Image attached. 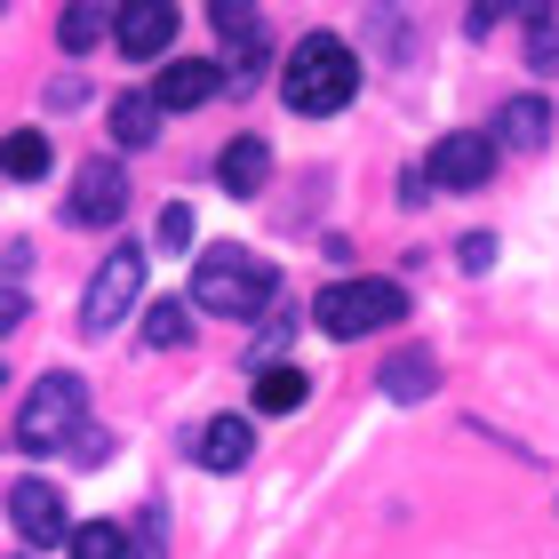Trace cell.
I'll use <instances>...</instances> for the list:
<instances>
[{
    "instance_id": "1",
    "label": "cell",
    "mask_w": 559,
    "mask_h": 559,
    "mask_svg": "<svg viewBox=\"0 0 559 559\" xmlns=\"http://www.w3.org/2000/svg\"><path fill=\"white\" fill-rule=\"evenodd\" d=\"M280 96H288L304 120L344 112L352 96H360V57H352L336 33H304V40L288 48V64H280Z\"/></svg>"
},
{
    "instance_id": "2",
    "label": "cell",
    "mask_w": 559,
    "mask_h": 559,
    "mask_svg": "<svg viewBox=\"0 0 559 559\" xmlns=\"http://www.w3.org/2000/svg\"><path fill=\"white\" fill-rule=\"evenodd\" d=\"M272 296H280L272 264L248 257V248H233V240H216L209 257H192V304H200V312H216V320H257Z\"/></svg>"
},
{
    "instance_id": "3",
    "label": "cell",
    "mask_w": 559,
    "mask_h": 559,
    "mask_svg": "<svg viewBox=\"0 0 559 559\" xmlns=\"http://www.w3.org/2000/svg\"><path fill=\"white\" fill-rule=\"evenodd\" d=\"M400 312H408V288H392V280H336V288H320V304H312V320L336 344L376 336V328H392Z\"/></svg>"
},
{
    "instance_id": "4",
    "label": "cell",
    "mask_w": 559,
    "mask_h": 559,
    "mask_svg": "<svg viewBox=\"0 0 559 559\" xmlns=\"http://www.w3.org/2000/svg\"><path fill=\"white\" fill-rule=\"evenodd\" d=\"M88 408V384L72 368H57V376H40L33 392H24V408H16V448L24 455H48V448H64L72 440V416Z\"/></svg>"
},
{
    "instance_id": "5",
    "label": "cell",
    "mask_w": 559,
    "mask_h": 559,
    "mask_svg": "<svg viewBox=\"0 0 559 559\" xmlns=\"http://www.w3.org/2000/svg\"><path fill=\"white\" fill-rule=\"evenodd\" d=\"M144 296V248H112L105 264H96L88 296H81V336H105V328H120V312Z\"/></svg>"
},
{
    "instance_id": "6",
    "label": "cell",
    "mask_w": 559,
    "mask_h": 559,
    "mask_svg": "<svg viewBox=\"0 0 559 559\" xmlns=\"http://www.w3.org/2000/svg\"><path fill=\"white\" fill-rule=\"evenodd\" d=\"M496 136H479V129H455V136H440L431 144V160H424V176H431V192H479L496 176Z\"/></svg>"
},
{
    "instance_id": "7",
    "label": "cell",
    "mask_w": 559,
    "mask_h": 559,
    "mask_svg": "<svg viewBox=\"0 0 559 559\" xmlns=\"http://www.w3.org/2000/svg\"><path fill=\"white\" fill-rule=\"evenodd\" d=\"M9 527H16V544H24V551L72 544V520H64L57 479H16V488H9Z\"/></svg>"
},
{
    "instance_id": "8",
    "label": "cell",
    "mask_w": 559,
    "mask_h": 559,
    "mask_svg": "<svg viewBox=\"0 0 559 559\" xmlns=\"http://www.w3.org/2000/svg\"><path fill=\"white\" fill-rule=\"evenodd\" d=\"M120 209H129V176H120V160H81V185L64 192V224L105 233V224H120Z\"/></svg>"
},
{
    "instance_id": "9",
    "label": "cell",
    "mask_w": 559,
    "mask_h": 559,
    "mask_svg": "<svg viewBox=\"0 0 559 559\" xmlns=\"http://www.w3.org/2000/svg\"><path fill=\"white\" fill-rule=\"evenodd\" d=\"M152 96H160V112H192V105H209V96H224V64H209V57H176V64H160Z\"/></svg>"
},
{
    "instance_id": "10",
    "label": "cell",
    "mask_w": 559,
    "mask_h": 559,
    "mask_svg": "<svg viewBox=\"0 0 559 559\" xmlns=\"http://www.w3.org/2000/svg\"><path fill=\"white\" fill-rule=\"evenodd\" d=\"M120 57H168V40H176V9H168V0H144V9H120Z\"/></svg>"
},
{
    "instance_id": "11",
    "label": "cell",
    "mask_w": 559,
    "mask_h": 559,
    "mask_svg": "<svg viewBox=\"0 0 559 559\" xmlns=\"http://www.w3.org/2000/svg\"><path fill=\"white\" fill-rule=\"evenodd\" d=\"M248 448H257L248 416H209V431L192 440V455H200L209 472H240V464H248Z\"/></svg>"
},
{
    "instance_id": "12",
    "label": "cell",
    "mask_w": 559,
    "mask_h": 559,
    "mask_svg": "<svg viewBox=\"0 0 559 559\" xmlns=\"http://www.w3.org/2000/svg\"><path fill=\"white\" fill-rule=\"evenodd\" d=\"M216 176H224V192H233V200H257L264 176H272V152L257 136H233V144H224V160H216Z\"/></svg>"
},
{
    "instance_id": "13",
    "label": "cell",
    "mask_w": 559,
    "mask_h": 559,
    "mask_svg": "<svg viewBox=\"0 0 559 559\" xmlns=\"http://www.w3.org/2000/svg\"><path fill=\"white\" fill-rule=\"evenodd\" d=\"M496 144H512V152H544L551 144V105L544 96H512L496 120Z\"/></svg>"
},
{
    "instance_id": "14",
    "label": "cell",
    "mask_w": 559,
    "mask_h": 559,
    "mask_svg": "<svg viewBox=\"0 0 559 559\" xmlns=\"http://www.w3.org/2000/svg\"><path fill=\"white\" fill-rule=\"evenodd\" d=\"M152 136H160V96H112V144L144 152Z\"/></svg>"
},
{
    "instance_id": "15",
    "label": "cell",
    "mask_w": 559,
    "mask_h": 559,
    "mask_svg": "<svg viewBox=\"0 0 559 559\" xmlns=\"http://www.w3.org/2000/svg\"><path fill=\"white\" fill-rule=\"evenodd\" d=\"M144 344H152V352H185V344H192V312H185L176 296L144 304Z\"/></svg>"
},
{
    "instance_id": "16",
    "label": "cell",
    "mask_w": 559,
    "mask_h": 559,
    "mask_svg": "<svg viewBox=\"0 0 559 559\" xmlns=\"http://www.w3.org/2000/svg\"><path fill=\"white\" fill-rule=\"evenodd\" d=\"M0 168H9V185H40V176H48V136L16 129L9 144H0Z\"/></svg>"
},
{
    "instance_id": "17",
    "label": "cell",
    "mask_w": 559,
    "mask_h": 559,
    "mask_svg": "<svg viewBox=\"0 0 559 559\" xmlns=\"http://www.w3.org/2000/svg\"><path fill=\"white\" fill-rule=\"evenodd\" d=\"M304 376L296 368H257V416H288V408H304Z\"/></svg>"
},
{
    "instance_id": "18",
    "label": "cell",
    "mask_w": 559,
    "mask_h": 559,
    "mask_svg": "<svg viewBox=\"0 0 559 559\" xmlns=\"http://www.w3.org/2000/svg\"><path fill=\"white\" fill-rule=\"evenodd\" d=\"M376 384H384L392 400H424L431 384H440V368H431L424 352H408V360H384V376H376Z\"/></svg>"
},
{
    "instance_id": "19",
    "label": "cell",
    "mask_w": 559,
    "mask_h": 559,
    "mask_svg": "<svg viewBox=\"0 0 559 559\" xmlns=\"http://www.w3.org/2000/svg\"><path fill=\"white\" fill-rule=\"evenodd\" d=\"M105 24H120V16H112V9H64V16H57V40L72 48V57H88V48L105 40Z\"/></svg>"
},
{
    "instance_id": "20",
    "label": "cell",
    "mask_w": 559,
    "mask_h": 559,
    "mask_svg": "<svg viewBox=\"0 0 559 559\" xmlns=\"http://www.w3.org/2000/svg\"><path fill=\"white\" fill-rule=\"evenodd\" d=\"M129 551H136V544H129V536H120V527H112V520H88V527H81V536H72V559H129Z\"/></svg>"
},
{
    "instance_id": "21",
    "label": "cell",
    "mask_w": 559,
    "mask_h": 559,
    "mask_svg": "<svg viewBox=\"0 0 559 559\" xmlns=\"http://www.w3.org/2000/svg\"><path fill=\"white\" fill-rule=\"evenodd\" d=\"M527 57H536V72H559V16L551 9L527 16Z\"/></svg>"
},
{
    "instance_id": "22",
    "label": "cell",
    "mask_w": 559,
    "mask_h": 559,
    "mask_svg": "<svg viewBox=\"0 0 559 559\" xmlns=\"http://www.w3.org/2000/svg\"><path fill=\"white\" fill-rule=\"evenodd\" d=\"M152 240H160V248H192V209H185V200H168V209L152 216Z\"/></svg>"
},
{
    "instance_id": "23",
    "label": "cell",
    "mask_w": 559,
    "mask_h": 559,
    "mask_svg": "<svg viewBox=\"0 0 559 559\" xmlns=\"http://www.w3.org/2000/svg\"><path fill=\"white\" fill-rule=\"evenodd\" d=\"M16 559H33V551H16Z\"/></svg>"
}]
</instances>
